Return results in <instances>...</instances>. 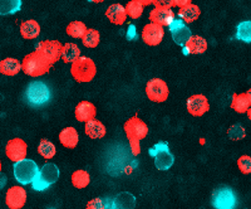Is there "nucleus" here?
<instances>
[{"label": "nucleus", "mask_w": 251, "mask_h": 209, "mask_svg": "<svg viewBox=\"0 0 251 209\" xmlns=\"http://www.w3.org/2000/svg\"><path fill=\"white\" fill-rule=\"evenodd\" d=\"M25 102L31 107H42L51 100V91L43 81H31L24 91Z\"/></svg>", "instance_id": "obj_3"}, {"label": "nucleus", "mask_w": 251, "mask_h": 209, "mask_svg": "<svg viewBox=\"0 0 251 209\" xmlns=\"http://www.w3.org/2000/svg\"><path fill=\"white\" fill-rule=\"evenodd\" d=\"M88 1H91V3H97V4H100V3H103L104 0H88Z\"/></svg>", "instance_id": "obj_42"}, {"label": "nucleus", "mask_w": 251, "mask_h": 209, "mask_svg": "<svg viewBox=\"0 0 251 209\" xmlns=\"http://www.w3.org/2000/svg\"><path fill=\"white\" fill-rule=\"evenodd\" d=\"M80 39H82L83 46L87 47V48H96L100 42V34L97 29H87L84 35Z\"/></svg>", "instance_id": "obj_30"}, {"label": "nucleus", "mask_w": 251, "mask_h": 209, "mask_svg": "<svg viewBox=\"0 0 251 209\" xmlns=\"http://www.w3.org/2000/svg\"><path fill=\"white\" fill-rule=\"evenodd\" d=\"M38 152H39L42 158L49 160V159L54 156L55 152H57V149H55V145L51 141L47 140V139H42L39 143V146H38Z\"/></svg>", "instance_id": "obj_32"}, {"label": "nucleus", "mask_w": 251, "mask_h": 209, "mask_svg": "<svg viewBox=\"0 0 251 209\" xmlns=\"http://www.w3.org/2000/svg\"><path fill=\"white\" fill-rule=\"evenodd\" d=\"M251 106V92H244V93H234L231 101V109L237 114H245Z\"/></svg>", "instance_id": "obj_20"}, {"label": "nucleus", "mask_w": 251, "mask_h": 209, "mask_svg": "<svg viewBox=\"0 0 251 209\" xmlns=\"http://www.w3.org/2000/svg\"><path fill=\"white\" fill-rule=\"evenodd\" d=\"M211 203L215 209H236L237 197L232 188L221 185L212 193Z\"/></svg>", "instance_id": "obj_8"}, {"label": "nucleus", "mask_w": 251, "mask_h": 209, "mask_svg": "<svg viewBox=\"0 0 251 209\" xmlns=\"http://www.w3.org/2000/svg\"><path fill=\"white\" fill-rule=\"evenodd\" d=\"M86 209H109L107 207V202H104L102 198H94L87 203Z\"/></svg>", "instance_id": "obj_37"}, {"label": "nucleus", "mask_w": 251, "mask_h": 209, "mask_svg": "<svg viewBox=\"0 0 251 209\" xmlns=\"http://www.w3.org/2000/svg\"><path fill=\"white\" fill-rule=\"evenodd\" d=\"M152 4L154 5V8L160 9H171L174 6V1L172 0H153Z\"/></svg>", "instance_id": "obj_38"}, {"label": "nucleus", "mask_w": 251, "mask_h": 209, "mask_svg": "<svg viewBox=\"0 0 251 209\" xmlns=\"http://www.w3.org/2000/svg\"><path fill=\"white\" fill-rule=\"evenodd\" d=\"M1 168H3V165H1V160H0V173H1Z\"/></svg>", "instance_id": "obj_43"}, {"label": "nucleus", "mask_w": 251, "mask_h": 209, "mask_svg": "<svg viewBox=\"0 0 251 209\" xmlns=\"http://www.w3.org/2000/svg\"><path fill=\"white\" fill-rule=\"evenodd\" d=\"M96 114H97V109L89 101H80L75 110V119L79 122H87V121L92 120L96 118Z\"/></svg>", "instance_id": "obj_19"}, {"label": "nucleus", "mask_w": 251, "mask_h": 209, "mask_svg": "<svg viewBox=\"0 0 251 209\" xmlns=\"http://www.w3.org/2000/svg\"><path fill=\"white\" fill-rule=\"evenodd\" d=\"M84 132L91 139H102L106 135V126L100 121L96 120V118L84 122Z\"/></svg>", "instance_id": "obj_24"}, {"label": "nucleus", "mask_w": 251, "mask_h": 209, "mask_svg": "<svg viewBox=\"0 0 251 209\" xmlns=\"http://www.w3.org/2000/svg\"><path fill=\"white\" fill-rule=\"evenodd\" d=\"M146 95L152 102H165L170 95L169 86L161 78H152L146 85Z\"/></svg>", "instance_id": "obj_9"}, {"label": "nucleus", "mask_w": 251, "mask_h": 209, "mask_svg": "<svg viewBox=\"0 0 251 209\" xmlns=\"http://www.w3.org/2000/svg\"><path fill=\"white\" fill-rule=\"evenodd\" d=\"M151 23H156L158 26L169 27L170 23L175 19V13L172 9H160L153 8L149 15Z\"/></svg>", "instance_id": "obj_18"}, {"label": "nucleus", "mask_w": 251, "mask_h": 209, "mask_svg": "<svg viewBox=\"0 0 251 209\" xmlns=\"http://www.w3.org/2000/svg\"><path fill=\"white\" fill-rule=\"evenodd\" d=\"M236 38L241 42L250 43L251 42V22L250 20H244L236 27Z\"/></svg>", "instance_id": "obj_33"}, {"label": "nucleus", "mask_w": 251, "mask_h": 209, "mask_svg": "<svg viewBox=\"0 0 251 209\" xmlns=\"http://www.w3.org/2000/svg\"><path fill=\"white\" fill-rule=\"evenodd\" d=\"M26 192L23 186L15 185L9 188L5 194V204L9 209H22L25 206Z\"/></svg>", "instance_id": "obj_14"}, {"label": "nucleus", "mask_w": 251, "mask_h": 209, "mask_svg": "<svg viewBox=\"0 0 251 209\" xmlns=\"http://www.w3.org/2000/svg\"><path fill=\"white\" fill-rule=\"evenodd\" d=\"M237 166L243 174H250L251 173V158L249 155H243L237 159Z\"/></svg>", "instance_id": "obj_35"}, {"label": "nucleus", "mask_w": 251, "mask_h": 209, "mask_svg": "<svg viewBox=\"0 0 251 209\" xmlns=\"http://www.w3.org/2000/svg\"><path fill=\"white\" fill-rule=\"evenodd\" d=\"M59 168L55 164L47 163L38 170L37 175H35V178L30 184L34 190L43 192V190L48 189L49 186L53 185L59 179Z\"/></svg>", "instance_id": "obj_5"}, {"label": "nucleus", "mask_w": 251, "mask_h": 209, "mask_svg": "<svg viewBox=\"0 0 251 209\" xmlns=\"http://www.w3.org/2000/svg\"><path fill=\"white\" fill-rule=\"evenodd\" d=\"M20 71H22V64L17 58L8 57L0 60V73L1 75L13 77V76H17Z\"/></svg>", "instance_id": "obj_25"}, {"label": "nucleus", "mask_w": 251, "mask_h": 209, "mask_svg": "<svg viewBox=\"0 0 251 209\" xmlns=\"http://www.w3.org/2000/svg\"><path fill=\"white\" fill-rule=\"evenodd\" d=\"M20 35L26 40L37 39L40 35V26L37 20L29 19L20 24Z\"/></svg>", "instance_id": "obj_22"}, {"label": "nucleus", "mask_w": 251, "mask_h": 209, "mask_svg": "<svg viewBox=\"0 0 251 209\" xmlns=\"http://www.w3.org/2000/svg\"><path fill=\"white\" fill-rule=\"evenodd\" d=\"M186 107H187V111L190 112V115H192L195 118H201L210 110V103H208L206 96L194 95L188 97Z\"/></svg>", "instance_id": "obj_15"}, {"label": "nucleus", "mask_w": 251, "mask_h": 209, "mask_svg": "<svg viewBox=\"0 0 251 209\" xmlns=\"http://www.w3.org/2000/svg\"><path fill=\"white\" fill-rule=\"evenodd\" d=\"M228 138L232 140H241L245 138V129L241 125H234L228 129Z\"/></svg>", "instance_id": "obj_36"}, {"label": "nucleus", "mask_w": 251, "mask_h": 209, "mask_svg": "<svg viewBox=\"0 0 251 209\" xmlns=\"http://www.w3.org/2000/svg\"><path fill=\"white\" fill-rule=\"evenodd\" d=\"M143 8L145 6L141 3H138L137 0H129L125 8L126 14H127V17L131 18V19H138L143 14Z\"/></svg>", "instance_id": "obj_34"}, {"label": "nucleus", "mask_w": 251, "mask_h": 209, "mask_svg": "<svg viewBox=\"0 0 251 209\" xmlns=\"http://www.w3.org/2000/svg\"><path fill=\"white\" fill-rule=\"evenodd\" d=\"M20 64H22V71L29 77H40L48 73L53 67V64L38 51L26 55Z\"/></svg>", "instance_id": "obj_2"}, {"label": "nucleus", "mask_w": 251, "mask_h": 209, "mask_svg": "<svg viewBox=\"0 0 251 209\" xmlns=\"http://www.w3.org/2000/svg\"><path fill=\"white\" fill-rule=\"evenodd\" d=\"M80 57V48L75 43H66L62 47V55L60 60L64 63H72L73 60Z\"/></svg>", "instance_id": "obj_27"}, {"label": "nucleus", "mask_w": 251, "mask_h": 209, "mask_svg": "<svg viewBox=\"0 0 251 209\" xmlns=\"http://www.w3.org/2000/svg\"><path fill=\"white\" fill-rule=\"evenodd\" d=\"M201 10L200 8L196 5V4H188V5L180 8L178 10V18L181 20H183L186 24L194 23L195 20H197L200 18Z\"/></svg>", "instance_id": "obj_26"}, {"label": "nucleus", "mask_w": 251, "mask_h": 209, "mask_svg": "<svg viewBox=\"0 0 251 209\" xmlns=\"http://www.w3.org/2000/svg\"><path fill=\"white\" fill-rule=\"evenodd\" d=\"M6 181H8V179H6V175H4L0 173V190L3 189L4 186H5Z\"/></svg>", "instance_id": "obj_40"}, {"label": "nucleus", "mask_w": 251, "mask_h": 209, "mask_svg": "<svg viewBox=\"0 0 251 209\" xmlns=\"http://www.w3.org/2000/svg\"><path fill=\"white\" fill-rule=\"evenodd\" d=\"M62 47L63 44L59 40H40L35 46V51L44 56L51 64H55L60 60L62 55Z\"/></svg>", "instance_id": "obj_10"}, {"label": "nucleus", "mask_w": 251, "mask_h": 209, "mask_svg": "<svg viewBox=\"0 0 251 209\" xmlns=\"http://www.w3.org/2000/svg\"><path fill=\"white\" fill-rule=\"evenodd\" d=\"M149 154L153 158L154 165H156L157 169L161 170V172H166L174 165L175 156L170 151L169 144L165 143V141L154 144L149 150Z\"/></svg>", "instance_id": "obj_6"}, {"label": "nucleus", "mask_w": 251, "mask_h": 209, "mask_svg": "<svg viewBox=\"0 0 251 209\" xmlns=\"http://www.w3.org/2000/svg\"><path fill=\"white\" fill-rule=\"evenodd\" d=\"M169 28L170 32H171L174 42L177 46L180 47L185 46V44L187 43V40L190 39L192 35L190 27H188L183 20H181L180 18H175L171 23H170Z\"/></svg>", "instance_id": "obj_11"}, {"label": "nucleus", "mask_w": 251, "mask_h": 209, "mask_svg": "<svg viewBox=\"0 0 251 209\" xmlns=\"http://www.w3.org/2000/svg\"><path fill=\"white\" fill-rule=\"evenodd\" d=\"M137 199L129 192H122L112 199L109 209H134Z\"/></svg>", "instance_id": "obj_17"}, {"label": "nucleus", "mask_w": 251, "mask_h": 209, "mask_svg": "<svg viewBox=\"0 0 251 209\" xmlns=\"http://www.w3.org/2000/svg\"><path fill=\"white\" fill-rule=\"evenodd\" d=\"M59 141L67 149H75L79 141V135L75 127H66L59 132Z\"/></svg>", "instance_id": "obj_23"}, {"label": "nucleus", "mask_w": 251, "mask_h": 209, "mask_svg": "<svg viewBox=\"0 0 251 209\" xmlns=\"http://www.w3.org/2000/svg\"><path fill=\"white\" fill-rule=\"evenodd\" d=\"M39 166L31 159H22L19 161H15L13 166V172H14L15 180L19 181L22 185H28L33 181V179L37 175Z\"/></svg>", "instance_id": "obj_7"}, {"label": "nucleus", "mask_w": 251, "mask_h": 209, "mask_svg": "<svg viewBox=\"0 0 251 209\" xmlns=\"http://www.w3.org/2000/svg\"><path fill=\"white\" fill-rule=\"evenodd\" d=\"M137 1H138V3L142 4L143 6H149V5H151L153 0H137Z\"/></svg>", "instance_id": "obj_41"}, {"label": "nucleus", "mask_w": 251, "mask_h": 209, "mask_svg": "<svg viewBox=\"0 0 251 209\" xmlns=\"http://www.w3.org/2000/svg\"><path fill=\"white\" fill-rule=\"evenodd\" d=\"M23 0H0V15H13L20 12Z\"/></svg>", "instance_id": "obj_28"}, {"label": "nucleus", "mask_w": 251, "mask_h": 209, "mask_svg": "<svg viewBox=\"0 0 251 209\" xmlns=\"http://www.w3.org/2000/svg\"><path fill=\"white\" fill-rule=\"evenodd\" d=\"M89 183H91V177H89L88 172H86V170H77V172L72 174V184L77 189L86 188V186L89 185Z\"/></svg>", "instance_id": "obj_31"}, {"label": "nucleus", "mask_w": 251, "mask_h": 209, "mask_svg": "<svg viewBox=\"0 0 251 209\" xmlns=\"http://www.w3.org/2000/svg\"><path fill=\"white\" fill-rule=\"evenodd\" d=\"M123 130L129 141L132 154L140 155L141 140H143L149 134V126L138 116H133L126 121V123L123 125Z\"/></svg>", "instance_id": "obj_1"}, {"label": "nucleus", "mask_w": 251, "mask_h": 209, "mask_svg": "<svg viewBox=\"0 0 251 209\" xmlns=\"http://www.w3.org/2000/svg\"><path fill=\"white\" fill-rule=\"evenodd\" d=\"M165 37V29L156 23H149L143 27L142 39L147 46H158Z\"/></svg>", "instance_id": "obj_13"}, {"label": "nucleus", "mask_w": 251, "mask_h": 209, "mask_svg": "<svg viewBox=\"0 0 251 209\" xmlns=\"http://www.w3.org/2000/svg\"><path fill=\"white\" fill-rule=\"evenodd\" d=\"M207 51V42L201 35H191L187 43L182 47L183 55H202Z\"/></svg>", "instance_id": "obj_16"}, {"label": "nucleus", "mask_w": 251, "mask_h": 209, "mask_svg": "<svg viewBox=\"0 0 251 209\" xmlns=\"http://www.w3.org/2000/svg\"><path fill=\"white\" fill-rule=\"evenodd\" d=\"M26 152H28V145L23 139L14 138L6 143L5 154L9 160L13 161V163L25 158Z\"/></svg>", "instance_id": "obj_12"}, {"label": "nucleus", "mask_w": 251, "mask_h": 209, "mask_svg": "<svg viewBox=\"0 0 251 209\" xmlns=\"http://www.w3.org/2000/svg\"><path fill=\"white\" fill-rule=\"evenodd\" d=\"M71 75L79 83L91 82L97 75V67L92 58L80 56L71 63Z\"/></svg>", "instance_id": "obj_4"}, {"label": "nucleus", "mask_w": 251, "mask_h": 209, "mask_svg": "<svg viewBox=\"0 0 251 209\" xmlns=\"http://www.w3.org/2000/svg\"><path fill=\"white\" fill-rule=\"evenodd\" d=\"M172 1H174V5L178 6V8H183L192 3V0H172Z\"/></svg>", "instance_id": "obj_39"}, {"label": "nucleus", "mask_w": 251, "mask_h": 209, "mask_svg": "<svg viewBox=\"0 0 251 209\" xmlns=\"http://www.w3.org/2000/svg\"><path fill=\"white\" fill-rule=\"evenodd\" d=\"M106 17L108 18L112 24L122 26V24L126 23V19H127L125 6L121 5V4H112L107 8Z\"/></svg>", "instance_id": "obj_21"}, {"label": "nucleus", "mask_w": 251, "mask_h": 209, "mask_svg": "<svg viewBox=\"0 0 251 209\" xmlns=\"http://www.w3.org/2000/svg\"><path fill=\"white\" fill-rule=\"evenodd\" d=\"M87 29L88 28H87L86 24L83 23V22H79V20H73V22H71V23L67 26L66 32L69 37L75 38V39H79V38H82L83 35H84Z\"/></svg>", "instance_id": "obj_29"}]
</instances>
